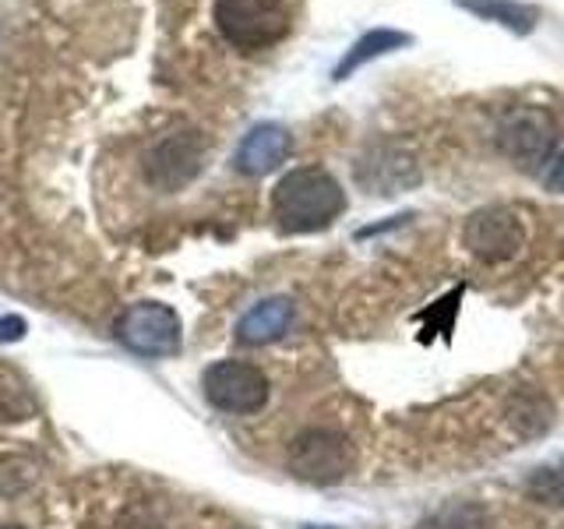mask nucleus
Returning <instances> with one entry per match:
<instances>
[{
	"mask_svg": "<svg viewBox=\"0 0 564 529\" xmlns=\"http://www.w3.org/2000/svg\"><path fill=\"white\" fill-rule=\"evenodd\" d=\"M529 498H536L540 505H557L564 508V466H540L525 481Z\"/></svg>",
	"mask_w": 564,
	"mask_h": 529,
	"instance_id": "nucleus-16",
	"label": "nucleus"
},
{
	"mask_svg": "<svg viewBox=\"0 0 564 529\" xmlns=\"http://www.w3.org/2000/svg\"><path fill=\"white\" fill-rule=\"evenodd\" d=\"M25 317L22 314H4L0 317V343H18V339H25Z\"/></svg>",
	"mask_w": 564,
	"mask_h": 529,
	"instance_id": "nucleus-18",
	"label": "nucleus"
},
{
	"mask_svg": "<svg viewBox=\"0 0 564 529\" xmlns=\"http://www.w3.org/2000/svg\"><path fill=\"white\" fill-rule=\"evenodd\" d=\"M346 212V191L322 166H296L272 191V216L286 234H317Z\"/></svg>",
	"mask_w": 564,
	"mask_h": 529,
	"instance_id": "nucleus-1",
	"label": "nucleus"
},
{
	"mask_svg": "<svg viewBox=\"0 0 564 529\" xmlns=\"http://www.w3.org/2000/svg\"><path fill=\"white\" fill-rule=\"evenodd\" d=\"M212 22L229 46L254 53L275 46L290 32V11L282 0H216Z\"/></svg>",
	"mask_w": 564,
	"mask_h": 529,
	"instance_id": "nucleus-2",
	"label": "nucleus"
},
{
	"mask_svg": "<svg viewBox=\"0 0 564 529\" xmlns=\"http://www.w3.org/2000/svg\"><path fill=\"white\" fill-rule=\"evenodd\" d=\"M293 314L296 307L290 296H264L237 322V339L243 346H269L290 332Z\"/></svg>",
	"mask_w": 564,
	"mask_h": 529,
	"instance_id": "nucleus-11",
	"label": "nucleus"
},
{
	"mask_svg": "<svg viewBox=\"0 0 564 529\" xmlns=\"http://www.w3.org/2000/svg\"><path fill=\"white\" fill-rule=\"evenodd\" d=\"M117 339L138 357H173L181 353V314L159 300H141L120 314Z\"/></svg>",
	"mask_w": 564,
	"mask_h": 529,
	"instance_id": "nucleus-5",
	"label": "nucleus"
},
{
	"mask_svg": "<svg viewBox=\"0 0 564 529\" xmlns=\"http://www.w3.org/2000/svg\"><path fill=\"white\" fill-rule=\"evenodd\" d=\"M304 529H335V526H304Z\"/></svg>",
	"mask_w": 564,
	"mask_h": 529,
	"instance_id": "nucleus-20",
	"label": "nucleus"
},
{
	"mask_svg": "<svg viewBox=\"0 0 564 529\" xmlns=\"http://www.w3.org/2000/svg\"><path fill=\"white\" fill-rule=\"evenodd\" d=\"M290 149H293V138L282 123H254V128L247 131L240 141V149L234 155V166L243 176H264V173H272L286 163Z\"/></svg>",
	"mask_w": 564,
	"mask_h": 529,
	"instance_id": "nucleus-10",
	"label": "nucleus"
},
{
	"mask_svg": "<svg viewBox=\"0 0 564 529\" xmlns=\"http://www.w3.org/2000/svg\"><path fill=\"white\" fill-rule=\"evenodd\" d=\"M205 399L223 413H258L269 402V378L261 375V367L243 360H216L202 375Z\"/></svg>",
	"mask_w": 564,
	"mask_h": 529,
	"instance_id": "nucleus-8",
	"label": "nucleus"
},
{
	"mask_svg": "<svg viewBox=\"0 0 564 529\" xmlns=\"http://www.w3.org/2000/svg\"><path fill=\"white\" fill-rule=\"evenodd\" d=\"M208 141L198 131H170L145 152V181L155 191H184L202 173Z\"/></svg>",
	"mask_w": 564,
	"mask_h": 529,
	"instance_id": "nucleus-7",
	"label": "nucleus"
},
{
	"mask_svg": "<svg viewBox=\"0 0 564 529\" xmlns=\"http://www.w3.org/2000/svg\"><path fill=\"white\" fill-rule=\"evenodd\" d=\"M551 417H554V410H551V402H546V396L536 392V388H529V385H522L519 392L511 396V402H508V420L516 423L522 434L546 431Z\"/></svg>",
	"mask_w": 564,
	"mask_h": 529,
	"instance_id": "nucleus-15",
	"label": "nucleus"
},
{
	"mask_svg": "<svg viewBox=\"0 0 564 529\" xmlns=\"http://www.w3.org/2000/svg\"><path fill=\"white\" fill-rule=\"evenodd\" d=\"M498 152L525 173H536L554 159L557 149V120L543 106H511L498 120Z\"/></svg>",
	"mask_w": 564,
	"mask_h": 529,
	"instance_id": "nucleus-3",
	"label": "nucleus"
},
{
	"mask_svg": "<svg viewBox=\"0 0 564 529\" xmlns=\"http://www.w3.org/2000/svg\"><path fill=\"white\" fill-rule=\"evenodd\" d=\"M32 413V396L11 370L0 367V420H25Z\"/></svg>",
	"mask_w": 564,
	"mask_h": 529,
	"instance_id": "nucleus-17",
	"label": "nucleus"
},
{
	"mask_svg": "<svg viewBox=\"0 0 564 529\" xmlns=\"http://www.w3.org/2000/svg\"><path fill=\"white\" fill-rule=\"evenodd\" d=\"M416 529H490V516L480 501L458 498V501H448V505L427 511Z\"/></svg>",
	"mask_w": 564,
	"mask_h": 529,
	"instance_id": "nucleus-14",
	"label": "nucleus"
},
{
	"mask_svg": "<svg viewBox=\"0 0 564 529\" xmlns=\"http://www.w3.org/2000/svg\"><path fill=\"white\" fill-rule=\"evenodd\" d=\"M463 244L473 258H480L487 264H501L525 247V223L511 205H484L466 219Z\"/></svg>",
	"mask_w": 564,
	"mask_h": 529,
	"instance_id": "nucleus-6",
	"label": "nucleus"
},
{
	"mask_svg": "<svg viewBox=\"0 0 564 529\" xmlns=\"http://www.w3.org/2000/svg\"><path fill=\"white\" fill-rule=\"evenodd\" d=\"M0 529H22V526H0Z\"/></svg>",
	"mask_w": 564,
	"mask_h": 529,
	"instance_id": "nucleus-21",
	"label": "nucleus"
},
{
	"mask_svg": "<svg viewBox=\"0 0 564 529\" xmlns=\"http://www.w3.org/2000/svg\"><path fill=\"white\" fill-rule=\"evenodd\" d=\"M410 43H413L410 32H399V29H370V32H364L360 40L343 53V61L335 64L332 78L335 82H346V78L357 75L364 64L378 61V57H388V53H395V50H405Z\"/></svg>",
	"mask_w": 564,
	"mask_h": 529,
	"instance_id": "nucleus-12",
	"label": "nucleus"
},
{
	"mask_svg": "<svg viewBox=\"0 0 564 529\" xmlns=\"http://www.w3.org/2000/svg\"><path fill=\"white\" fill-rule=\"evenodd\" d=\"M360 181L375 194H402L420 184V159L399 141L375 145L360 159Z\"/></svg>",
	"mask_w": 564,
	"mask_h": 529,
	"instance_id": "nucleus-9",
	"label": "nucleus"
},
{
	"mask_svg": "<svg viewBox=\"0 0 564 529\" xmlns=\"http://www.w3.org/2000/svg\"><path fill=\"white\" fill-rule=\"evenodd\" d=\"M286 463H290V473L296 476V481L328 487V484L346 481L352 463H357V452H352L349 438L339 431L307 428L290 441Z\"/></svg>",
	"mask_w": 564,
	"mask_h": 529,
	"instance_id": "nucleus-4",
	"label": "nucleus"
},
{
	"mask_svg": "<svg viewBox=\"0 0 564 529\" xmlns=\"http://www.w3.org/2000/svg\"><path fill=\"white\" fill-rule=\"evenodd\" d=\"M455 8H463L473 18H480V22L501 25L516 35H529L540 25V8L525 4V0H455Z\"/></svg>",
	"mask_w": 564,
	"mask_h": 529,
	"instance_id": "nucleus-13",
	"label": "nucleus"
},
{
	"mask_svg": "<svg viewBox=\"0 0 564 529\" xmlns=\"http://www.w3.org/2000/svg\"><path fill=\"white\" fill-rule=\"evenodd\" d=\"M546 187L551 191H557V194H564V152L554 159V166H551V173H546Z\"/></svg>",
	"mask_w": 564,
	"mask_h": 529,
	"instance_id": "nucleus-19",
	"label": "nucleus"
}]
</instances>
